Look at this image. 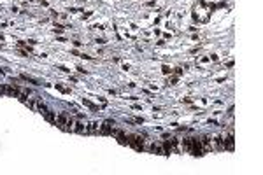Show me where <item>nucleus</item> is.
Listing matches in <instances>:
<instances>
[{"label": "nucleus", "instance_id": "1", "mask_svg": "<svg viewBox=\"0 0 263 175\" xmlns=\"http://www.w3.org/2000/svg\"><path fill=\"white\" fill-rule=\"evenodd\" d=\"M193 19L198 23H207L210 19V6L207 2H197L193 7Z\"/></svg>", "mask_w": 263, "mask_h": 175}, {"label": "nucleus", "instance_id": "2", "mask_svg": "<svg viewBox=\"0 0 263 175\" xmlns=\"http://www.w3.org/2000/svg\"><path fill=\"white\" fill-rule=\"evenodd\" d=\"M126 140H128L126 144H130V145H134V147L137 149V151H142V149H144V145H142V142H144V138H142V137H139V135H132V137H128Z\"/></svg>", "mask_w": 263, "mask_h": 175}, {"label": "nucleus", "instance_id": "3", "mask_svg": "<svg viewBox=\"0 0 263 175\" xmlns=\"http://www.w3.org/2000/svg\"><path fill=\"white\" fill-rule=\"evenodd\" d=\"M25 104H27L30 109L39 110L40 114H42V112H46V107H44V104H42V102H39V100H25Z\"/></svg>", "mask_w": 263, "mask_h": 175}, {"label": "nucleus", "instance_id": "4", "mask_svg": "<svg viewBox=\"0 0 263 175\" xmlns=\"http://www.w3.org/2000/svg\"><path fill=\"white\" fill-rule=\"evenodd\" d=\"M100 131L105 133V135H107V133H112V123H111V121H105L102 124V128H100Z\"/></svg>", "mask_w": 263, "mask_h": 175}, {"label": "nucleus", "instance_id": "5", "mask_svg": "<svg viewBox=\"0 0 263 175\" xmlns=\"http://www.w3.org/2000/svg\"><path fill=\"white\" fill-rule=\"evenodd\" d=\"M56 121H58V123H60V124H62V126H67V124H69V116H67V114H60L58 116V117H56Z\"/></svg>", "mask_w": 263, "mask_h": 175}, {"label": "nucleus", "instance_id": "6", "mask_svg": "<svg viewBox=\"0 0 263 175\" xmlns=\"http://www.w3.org/2000/svg\"><path fill=\"white\" fill-rule=\"evenodd\" d=\"M72 130L77 131V133H84L86 128H84V124H83V123H75V124H72Z\"/></svg>", "mask_w": 263, "mask_h": 175}, {"label": "nucleus", "instance_id": "7", "mask_svg": "<svg viewBox=\"0 0 263 175\" xmlns=\"http://www.w3.org/2000/svg\"><path fill=\"white\" fill-rule=\"evenodd\" d=\"M44 116H46V119L48 121H56V117H54L53 114H49V112H44Z\"/></svg>", "mask_w": 263, "mask_h": 175}]
</instances>
